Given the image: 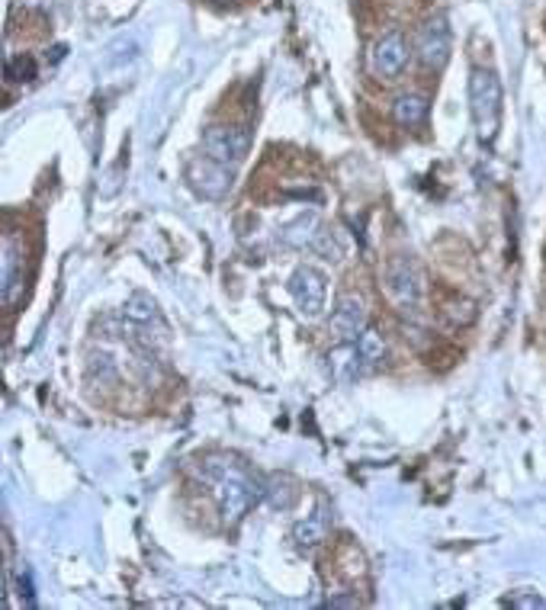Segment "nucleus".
<instances>
[{
	"label": "nucleus",
	"instance_id": "1",
	"mask_svg": "<svg viewBox=\"0 0 546 610\" xmlns=\"http://www.w3.org/2000/svg\"><path fill=\"white\" fill-rule=\"evenodd\" d=\"M206 476L216 479V498H219V511L225 524H238L241 517L248 514L251 501H257V495L264 488H257L245 472L232 463H209Z\"/></svg>",
	"mask_w": 546,
	"mask_h": 610
},
{
	"label": "nucleus",
	"instance_id": "2",
	"mask_svg": "<svg viewBox=\"0 0 546 610\" xmlns=\"http://www.w3.org/2000/svg\"><path fill=\"white\" fill-rule=\"evenodd\" d=\"M469 106H473V119L482 132V139H492L502 119V81L495 78L489 68L469 71Z\"/></svg>",
	"mask_w": 546,
	"mask_h": 610
},
{
	"label": "nucleus",
	"instance_id": "3",
	"mask_svg": "<svg viewBox=\"0 0 546 610\" xmlns=\"http://www.w3.org/2000/svg\"><path fill=\"white\" fill-rule=\"evenodd\" d=\"M424 283H421V270L412 257H392L386 264V296L399 305L402 312L415 309L421 302Z\"/></svg>",
	"mask_w": 546,
	"mask_h": 610
},
{
	"label": "nucleus",
	"instance_id": "4",
	"mask_svg": "<svg viewBox=\"0 0 546 610\" xmlns=\"http://www.w3.org/2000/svg\"><path fill=\"white\" fill-rule=\"evenodd\" d=\"M187 183L193 187L196 196H203V200H225V196L232 193V171H229V164H222V161H212L209 155L206 158H196L190 161L187 167Z\"/></svg>",
	"mask_w": 546,
	"mask_h": 610
},
{
	"label": "nucleus",
	"instance_id": "5",
	"mask_svg": "<svg viewBox=\"0 0 546 610\" xmlns=\"http://www.w3.org/2000/svg\"><path fill=\"white\" fill-rule=\"evenodd\" d=\"M203 148L212 161L222 164H238L248 158L251 148V132L241 126H209L203 135Z\"/></svg>",
	"mask_w": 546,
	"mask_h": 610
},
{
	"label": "nucleus",
	"instance_id": "6",
	"mask_svg": "<svg viewBox=\"0 0 546 610\" xmlns=\"http://www.w3.org/2000/svg\"><path fill=\"white\" fill-rule=\"evenodd\" d=\"M26 289V254L10 232L4 235V257H0V299L4 309H13Z\"/></svg>",
	"mask_w": 546,
	"mask_h": 610
},
{
	"label": "nucleus",
	"instance_id": "7",
	"mask_svg": "<svg viewBox=\"0 0 546 610\" xmlns=\"http://www.w3.org/2000/svg\"><path fill=\"white\" fill-rule=\"evenodd\" d=\"M415 52L421 58L424 68L431 71H441L447 61H450V26H447V17H431L418 29V39H415Z\"/></svg>",
	"mask_w": 546,
	"mask_h": 610
},
{
	"label": "nucleus",
	"instance_id": "8",
	"mask_svg": "<svg viewBox=\"0 0 546 610\" xmlns=\"http://www.w3.org/2000/svg\"><path fill=\"white\" fill-rule=\"evenodd\" d=\"M290 296L296 302V309L302 315L315 318L325 309V296H328V280L325 273H318L315 267H299L290 277Z\"/></svg>",
	"mask_w": 546,
	"mask_h": 610
},
{
	"label": "nucleus",
	"instance_id": "9",
	"mask_svg": "<svg viewBox=\"0 0 546 610\" xmlns=\"http://www.w3.org/2000/svg\"><path fill=\"white\" fill-rule=\"evenodd\" d=\"M408 65V39L402 29H389L373 45V71L379 78H399Z\"/></svg>",
	"mask_w": 546,
	"mask_h": 610
},
{
	"label": "nucleus",
	"instance_id": "10",
	"mask_svg": "<svg viewBox=\"0 0 546 610\" xmlns=\"http://www.w3.org/2000/svg\"><path fill=\"white\" fill-rule=\"evenodd\" d=\"M331 325L341 334L344 341H357L363 328H367V305H363L360 296L354 293H344L335 302V312H331Z\"/></svg>",
	"mask_w": 546,
	"mask_h": 610
},
{
	"label": "nucleus",
	"instance_id": "11",
	"mask_svg": "<svg viewBox=\"0 0 546 610\" xmlns=\"http://www.w3.org/2000/svg\"><path fill=\"white\" fill-rule=\"evenodd\" d=\"M437 312L450 328H466L476 322V302L460 296L457 289H437Z\"/></svg>",
	"mask_w": 546,
	"mask_h": 610
},
{
	"label": "nucleus",
	"instance_id": "12",
	"mask_svg": "<svg viewBox=\"0 0 546 610\" xmlns=\"http://www.w3.org/2000/svg\"><path fill=\"white\" fill-rule=\"evenodd\" d=\"M328 366H331V376L338 379V383H354L363 370V360H360V350H357V341H344L341 347H335L328 354Z\"/></svg>",
	"mask_w": 546,
	"mask_h": 610
},
{
	"label": "nucleus",
	"instance_id": "13",
	"mask_svg": "<svg viewBox=\"0 0 546 610\" xmlns=\"http://www.w3.org/2000/svg\"><path fill=\"white\" fill-rule=\"evenodd\" d=\"M325 537H328V511H325V505H318L312 514H306V521H299L293 527V540H296L299 549H315Z\"/></svg>",
	"mask_w": 546,
	"mask_h": 610
},
{
	"label": "nucleus",
	"instance_id": "14",
	"mask_svg": "<svg viewBox=\"0 0 546 610\" xmlns=\"http://www.w3.org/2000/svg\"><path fill=\"white\" fill-rule=\"evenodd\" d=\"M264 498L273 511H290L299 498V485L293 476H286V472H273L264 485Z\"/></svg>",
	"mask_w": 546,
	"mask_h": 610
},
{
	"label": "nucleus",
	"instance_id": "15",
	"mask_svg": "<svg viewBox=\"0 0 546 610\" xmlns=\"http://www.w3.org/2000/svg\"><path fill=\"white\" fill-rule=\"evenodd\" d=\"M428 110L431 106L421 94H402L396 103H392V119H396L402 129H418L428 122Z\"/></svg>",
	"mask_w": 546,
	"mask_h": 610
},
{
	"label": "nucleus",
	"instance_id": "16",
	"mask_svg": "<svg viewBox=\"0 0 546 610\" xmlns=\"http://www.w3.org/2000/svg\"><path fill=\"white\" fill-rule=\"evenodd\" d=\"M315 228H318V216L315 212H302L299 219H293L290 225L283 228V241L290 244V248H306V244L315 241Z\"/></svg>",
	"mask_w": 546,
	"mask_h": 610
},
{
	"label": "nucleus",
	"instance_id": "17",
	"mask_svg": "<svg viewBox=\"0 0 546 610\" xmlns=\"http://www.w3.org/2000/svg\"><path fill=\"white\" fill-rule=\"evenodd\" d=\"M357 350L363 366H379L386 360V338L376 328H363V334L357 338Z\"/></svg>",
	"mask_w": 546,
	"mask_h": 610
},
{
	"label": "nucleus",
	"instance_id": "18",
	"mask_svg": "<svg viewBox=\"0 0 546 610\" xmlns=\"http://www.w3.org/2000/svg\"><path fill=\"white\" fill-rule=\"evenodd\" d=\"M126 318L132 325H151V322H158V305H155V299L151 296H145V293H132L129 299H126Z\"/></svg>",
	"mask_w": 546,
	"mask_h": 610
},
{
	"label": "nucleus",
	"instance_id": "19",
	"mask_svg": "<svg viewBox=\"0 0 546 610\" xmlns=\"http://www.w3.org/2000/svg\"><path fill=\"white\" fill-rule=\"evenodd\" d=\"M36 74H39V65L33 55H10L4 65V78L10 84H29L36 81Z\"/></svg>",
	"mask_w": 546,
	"mask_h": 610
},
{
	"label": "nucleus",
	"instance_id": "20",
	"mask_svg": "<svg viewBox=\"0 0 546 610\" xmlns=\"http://www.w3.org/2000/svg\"><path fill=\"white\" fill-rule=\"evenodd\" d=\"M87 373H90V379H97L100 386H110V383H116V366H113V357H106V354H100V357H90V363H87Z\"/></svg>",
	"mask_w": 546,
	"mask_h": 610
},
{
	"label": "nucleus",
	"instance_id": "21",
	"mask_svg": "<svg viewBox=\"0 0 546 610\" xmlns=\"http://www.w3.org/2000/svg\"><path fill=\"white\" fill-rule=\"evenodd\" d=\"M511 607H543V598H511Z\"/></svg>",
	"mask_w": 546,
	"mask_h": 610
},
{
	"label": "nucleus",
	"instance_id": "22",
	"mask_svg": "<svg viewBox=\"0 0 546 610\" xmlns=\"http://www.w3.org/2000/svg\"><path fill=\"white\" fill-rule=\"evenodd\" d=\"M216 4H229V0H216Z\"/></svg>",
	"mask_w": 546,
	"mask_h": 610
}]
</instances>
